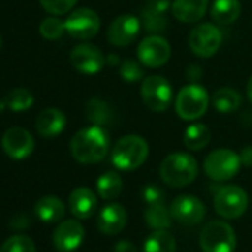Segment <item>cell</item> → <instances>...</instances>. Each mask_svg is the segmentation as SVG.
I'll list each match as a JSON object with an SVG mask.
<instances>
[{
    "mask_svg": "<svg viewBox=\"0 0 252 252\" xmlns=\"http://www.w3.org/2000/svg\"><path fill=\"white\" fill-rule=\"evenodd\" d=\"M126 221H128V215L125 208L119 203H108L98 214L96 225L101 233L113 236L125 228Z\"/></svg>",
    "mask_w": 252,
    "mask_h": 252,
    "instance_id": "17",
    "label": "cell"
},
{
    "mask_svg": "<svg viewBox=\"0 0 252 252\" xmlns=\"http://www.w3.org/2000/svg\"><path fill=\"white\" fill-rule=\"evenodd\" d=\"M39 32H40L42 37H45L46 40H58L63 37V34L65 32V23L61 21L60 18L51 17L40 23Z\"/></svg>",
    "mask_w": 252,
    "mask_h": 252,
    "instance_id": "31",
    "label": "cell"
},
{
    "mask_svg": "<svg viewBox=\"0 0 252 252\" xmlns=\"http://www.w3.org/2000/svg\"><path fill=\"white\" fill-rule=\"evenodd\" d=\"M141 196H143V200H144L147 205L163 203V200H165L163 190H162L159 186H155V184H147L146 187H143Z\"/></svg>",
    "mask_w": 252,
    "mask_h": 252,
    "instance_id": "35",
    "label": "cell"
},
{
    "mask_svg": "<svg viewBox=\"0 0 252 252\" xmlns=\"http://www.w3.org/2000/svg\"><path fill=\"white\" fill-rule=\"evenodd\" d=\"M240 156L230 149H218L211 152L205 162L203 169L212 181H227L231 180L240 169Z\"/></svg>",
    "mask_w": 252,
    "mask_h": 252,
    "instance_id": "7",
    "label": "cell"
},
{
    "mask_svg": "<svg viewBox=\"0 0 252 252\" xmlns=\"http://www.w3.org/2000/svg\"><path fill=\"white\" fill-rule=\"evenodd\" d=\"M2 147H3V152L11 159L23 160V159H27L33 153L34 140L27 129L20 128V126H14V128H9L5 132L2 138Z\"/></svg>",
    "mask_w": 252,
    "mask_h": 252,
    "instance_id": "15",
    "label": "cell"
},
{
    "mask_svg": "<svg viewBox=\"0 0 252 252\" xmlns=\"http://www.w3.org/2000/svg\"><path fill=\"white\" fill-rule=\"evenodd\" d=\"M105 61H107V64H110V65H116V64H117V61H120V60H119V57H117V55L110 54V55L105 58Z\"/></svg>",
    "mask_w": 252,
    "mask_h": 252,
    "instance_id": "40",
    "label": "cell"
},
{
    "mask_svg": "<svg viewBox=\"0 0 252 252\" xmlns=\"http://www.w3.org/2000/svg\"><path fill=\"white\" fill-rule=\"evenodd\" d=\"M248 194L239 186H224L214 197V208L218 215L225 220H236L248 209Z\"/></svg>",
    "mask_w": 252,
    "mask_h": 252,
    "instance_id": "8",
    "label": "cell"
},
{
    "mask_svg": "<svg viewBox=\"0 0 252 252\" xmlns=\"http://www.w3.org/2000/svg\"><path fill=\"white\" fill-rule=\"evenodd\" d=\"M141 32V21L134 15L117 17L107 30V40L117 48L129 46Z\"/></svg>",
    "mask_w": 252,
    "mask_h": 252,
    "instance_id": "14",
    "label": "cell"
},
{
    "mask_svg": "<svg viewBox=\"0 0 252 252\" xmlns=\"http://www.w3.org/2000/svg\"><path fill=\"white\" fill-rule=\"evenodd\" d=\"M184 146L191 152H199L205 149L211 141V131L203 123H193L184 132Z\"/></svg>",
    "mask_w": 252,
    "mask_h": 252,
    "instance_id": "24",
    "label": "cell"
},
{
    "mask_svg": "<svg viewBox=\"0 0 252 252\" xmlns=\"http://www.w3.org/2000/svg\"><path fill=\"white\" fill-rule=\"evenodd\" d=\"M96 206H98L96 196L88 187L74 189L68 197L70 212L79 220H86V218L92 217L96 211Z\"/></svg>",
    "mask_w": 252,
    "mask_h": 252,
    "instance_id": "18",
    "label": "cell"
},
{
    "mask_svg": "<svg viewBox=\"0 0 252 252\" xmlns=\"http://www.w3.org/2000/svg\"><path fill=\"white\" fill-rule=\"evenodd\" d=\"M221 45L222 33L211 23L197 24L189 33V48L199 58L214 57L220 51Z\"/></svg>",
    "mask_w": 252,
    "mask_h": 252,
    "instance_id": "6",
    "label": "cell"
},
{
    "mask_svg": "<svg viewBox=\"0 0 252 252\" xmlns=\"http://www.w3.org/2000/svg\"><path fill=\"white\" fill-rule=\"evenodd\" d=\"M143 252H177L175 237L166 230H155L146 239Z\"/></svg>",
    "mask_w": 252,
    "mask_h": 252,
    "instance_id": "26",
    "label": "cell"
},
{
    "mask_svg": "<svg viewBox=\"0 0 252 252\" xmlns=\"http://www.w3.org/2000/svg\"><path fill=\"white\" fill-rule=\"evenodd\" d=\"M0 252H36L34 242L26 234L11 236L0 246Z\"/></svg>",
    "mask_w": 252,
    "mask_h": 252,
    "instance_id": "30",
    "label": "cell"
},
{
    "mask_svg": "<svg viewBox=\"0 0 252 252\" xmlns=\"http://www.w3.org/2000/svg\"><path fill=\"white\" fill-rule=\"evenodd\" d=\"M242 6L239 0H214L211 5V18L218 26H230L240 15Z\"/></svg>",
    "mask_w": 252,
    "mask_h": 252,
    "instance_id": "21",
    "label": "cell"
},
{
    "mask_svg": "<svg viewBox=\"0 0 252 252\" xmlns=\"http://www.w3.org/2000/svg\"><path fill=\"white\" fill-rule=\"evenodd\" d=\"M212 105L220 113H233L242 105V95L231 88H220L212 95Z\"/></svg>",
    "mask_w": 252,
    "mask_h": 252,
    "instance_id": "25",
    "label": "cell"
},
{
    "mask_svg": "<svg viewBox=\"0 0 252 252\" xmlns=\"http://www.w3.org/2000/svg\"><path fill=\"white\" fill-rule=\"evenodd\" d=\"M71 65L82 74H96L105 65V57L101 49L91 43H82L73 48L70 54Z\"/></svg>",
    "mask_w": 252,
    "mask_h": 252,
    "instance_id": "12",
    "label": "cell"
},
{
    "mask_svg": "<svg viewBox=\"0 0 252 252\" xmlns=\"http://www.w3.org/2000/svg\"><path fill=\"white\" fill-rule=\"evenodd\" d=\"M169 211L172 218L184 225H196L206 215V206L203 202L191 194H181L175 197Z\"/></svg>",
    "mask_w": 252,
    "mask_h": 252,
    "instance_id": "13",
    "label": "cell"
},
{
    "mask_svg": "<svg viewBox=\"0 0 252 252\" xmlns=\"http://www.w3.org/2000/svg\"><path fill=\"white\" fill-rule=\"evenodd\" d=\"M65 23V32L73 37L79 40H89L95 37L101 27V20L98 14L89 8H79L73 11Z\"/></svg>",
    "mask_w": 252,
    "mask_h": 252,
    "instance_id": "10",
    "label": "cell"
},
{
    "mask_svg": "<svg viewBox=\"0 0 252 252\" xmlns=\"http://www.w3.org/2000/svg\"><path fill=\"white\" fill-rule=\"evenodd\" d=\"M209 105L208 91L197 82H191L180 89L175 98V113L180 119L191 122L200 119Z\"/></svg>",
    "mask_w": 252,
    "mask_h": 252,
    "instance_id": "4",
    "label": "cell"
},
{
    "mask_svg": "<svg viewBox=\"0 0 252 252\" xmlns=\"http://www.w3.org/2000/svg\"><path fill=\"white\" fill-rule=\"evenodd\" d=\"M202 76V68L197 64H191L187 68V79L191 82H197Z\"/></svg>",
    "mask_w": 252,
    "mask_h": 252,
    "instance_id": "38",
    "label": "cell"
},
{
    "mask_svg": "<svg viewBox=\"0 0 252 252\" xmlns=\"http://www.w3.org/2000/svg\"><path fill=\"white\" fill-rule=\"evenodd\" d=\"M199 172L197 162L189 153H171L168 155L159 168L160 178L165 184L174 189L186 187L191 184Z\"/></svg>",
    "mask_w": 252,
    "mask_h": 252,
    "instance_id": "2",
    "label": "cell"
},
{
    "mask_svg": "<svg viewBox=\"0 0 252 252\" xmlns=\"http://www.w3.org/2000/svg\"><path fill=\"white\" fill-rule=\"evenodd\" d=\"M110 150V135L104 126H88L74 134L70 141V152L74 160L83 165L101 162Z\"/></svg>",
    "mask_w": 252,
    "mask_h": 252,
    "instance_id": "1",
    "label": "cell"
},
{
    "mask_svg": "<svg viewBox=\"0 0 252 252\" xmlns=\"http://www.w3.org/2000/svg\"><path fill=\"white\" fill-rule=\"evenodd\" d=\"M239 156H240L242 165H245V166H252V146L245 147V149L240 152Z\"/></svg>",
    "mask_w": 252,
    "mask_h": 252,
    "instance_id": "39",
    "label": "cell"
},
{
    "mask_svg": "<svg viewBox=\"0 0 252 252\" xmlns=\"http://www.w3.org/2000/svg\"><path fill=\"white\" fill-rule=\"evenodd\" d=\"M85 237L83 225L76 220L63 221L54 231V245L60 252H71L77 249Z\"/></svg>",
    "mask_w": 252,
    "mask_h": 252,
    "instance_id": "16",
    "label": "cell"
},
{
    "mask_svg": "<svg viewBox=\"0 0 252 252\" xmlns=\"http://www.w3.org/2000/svg\"><path fill=\"white\" fill-rule=\"evenodd\" d=\"M6 104L15 113L27 111L34 104V98H33V94L29 89H26V88H15V89H12L9 92L8 98H6Z\"/></svg>",
    "mask_w": 252,
    "mask_h": 252,
    "instance_id": "29",
    "label": "cell"
},
{
    "mask_svg": "<svg viewBox=\"0 0 252 252\" xmlns=\"http://www.w3.org/2000/svg\"><path fill=\"white\" fill-rule=\"evenodd\" d=\"M149 144L140 135L122 137L111 150V163L120 171H135L149 158Z\"/></svg>",
    "mask_w": 252,
    "mask_h": 252,
    "instance_id": "3",
    "label": "cell"
},
{
    "mask_svg": "<svg viewBox=\"0 0 252 252\" xmlns=\"http://www.w3.org/2000/svg\"><path fill=\"white\" fill-rule=\"evenodd\" d=\"M114 252H138L135 245L131 243L129 240H120L114 246Z\"/></svg>",
    "mask_w": 252,
    "mask_h": 252,
    "instance_id": "37",
    "label": "cell"
},
{
    "mask_svg": "<svg viewBox=\"0 0 252 252\" xmlns=\"http://www.w3.org/2000/svg\"><path fill=\"white\" fill-rule=\"evenodd\" d=\"M65 123H67L65 114L58 108L49 107L40 111V114L37 116L36 129L42 137L52 138V137H58L64 131Z\"/></svg>",
    "mask_w": 252,
    "mask_h": 252,
    "instance_id": "19",
    "label": "cell"
},
{
    "mask_svg": "<svg viewBox=\"0 0 252 252\" xmlns=\"http://www.w3.org/2000/svg\"><path fill=\"white\" fill-rule=\"evenodd\" d=\"M137 55L143 65L149 68H158L169 61L171 45L165 37L159 34H150L140 42Z\"/></svg>",
    "mask_w": 252,
    "mask_h": 252,
    "instance_id": "11",
    "label": "cell"
},
{
    "mask_svg": "<svg viewBox=\"0 0 252 252\" xmlns=\"http://www.w3.org/2000/svg\"><path fill=\"white\" fill-rule=\"evenodd\" d=\"M85 116L86 119L96 126H107L114 120L113 108L99 98H91L85 105Z\"/></svg>",
    "mask_w": 252,
    "mask_h": 252,
    "instance_id": "23",
    "label": "cell"
},
{
    "mask_svg": "<svg viewBox=\"0 0 252 252\" xmlns=\"http://www.w3.org/2000/svg\"><path fill=\"white\" fill-rule=\"evenodd\" d=\"M209 0H174L171 5L172 15L186 24L197 23L206 14Z\"/></svg>",
    "mask_w": 252,
    "mask_h": 252,
    "instance_id": "20",
    "label": "cell"
},
{
    "mask_svg": "<svg viewBox=\"0 0 252 252\" xmlns=\"http://www.w3.org/2000/svg\"><path fill=\"white\" fill-rule=\"evenodd\" d=\"M0 48H2V36H0Z\"/></svg>",
    "mask_w": 252,
    "mask_h": 252,
    "instance_id": "42",
    "label": "cell"
},
{
    "mask_svg": "<svg viewBox=\"0 0 252 252\" xmlns=\"http://www.w3.org/2000/svg\"><path fill=\"white\" fill-rule=\"evenodd\" d=\"M171 211L163 203L149 205L144 212V220L147 225L153 230H166L171 227Z\"/></svg>",
    "mask_w": 252,
    "mask_h": 252,
    "instance_id": "28",
    "label": "cell"
},
{
    "mask_svg": "<svg viewBox=\"0 0 252 252\" xmlns=\"http://www.w3.org/2000/svg\"><path fill=\"white\" fill-rule=\"evenodd\" d=\"M122 189H123V183H122V178L117 172L114 171H108V172H104L98 181H96V190H98V194L105 199V200H111V199H116L120 193H122Z\"/></svg>",
    "mask_w": 252,
    "mask_h": 252,
    "instance_id": "27",
    "label": "cell"
},
{
    "mask_svg": "<svg viewBox=\"0 0 252 252\" xmlns=\"http://www.w3.org/2000/svg\"><path fill=\"white\" fill-rule=\"evenodd\" d=\"M34 212L43 222H57L65 214V206L57 196H43L37 200Z\"/></svg>",
    "mask_w": 252,
    "mask_h": 252,
    "instance_id": "22",
    "label": "cell"
},
{
    "mask_svg": "<svg viewBox=\"0 0 252 252\" xmlns=\"http://www.w3.org/2000/svg\"><path fill=\"white\" fill-rule=\"evenodd\" d=\"M141 99L152 111H165L172 101L171 83L162 76H149L143 80L140 88Z\"/></svg>",
    "mask_w": 252,
    "mask_h": 252,
    "instance_id": "9",
    "label": "cell"
},
{
    "mask_svg": "<svg viewBox=\"0 0 252 252\" xmlns=\"http://www.w3.org/2000/svg\"><path fill=\"white\" fill-rule=\"evenodd\" d=\"M199 245L203 252H234L236 233L225 221H209L200 231Z\"/></svg>",
    "mask_w": 252,
    "mask_h": 252,
    "instance_id": "5",
    "label": "cell"
},
{
    "mask_svg": "<svg viewBox=\"0 0 252 252\" xmlns=\"http://www.w3.org/2000/svg\"><path fill=\"white\" fill-rule=\"evenodd\" d=\"M143 26L149 33H162L168 29V18L165 14H156L143 9Z\"/></svg>",
    "mask_w": 252,
    "mask_h": 252,
    "instance_id": "32",
    "label": "cell"
},
{
    "mask_svg": "<svg viewBox=\"0 0 252 252\" xmlns=\"http://www.w3.org/2000/svg\"><path fill=\"white\" fill-rule=\"evenodd\" d=\"M120 76L123 77V80L134 83L144 77V71H143V67L140 65V63H137L134 60H125L120 64Z\"/></svg>",
    "mask_w": 252,
    "mask_h": 252,
    "instance_id": "33",
    "label": "cell"
},
{
    "mask_svg": "<svg viewBox=\"0 0 252 252\" xmlns=\"http://www.w3.org/2000/svg\"><path fill=\"white\" fill-rule=\"evenodd\" d=\"M39 2L46 12L54 15H64L74 8L77 0H39Z\"/></svg>",
    "mask_w": 252,
    "mask_h": 252,
    "instance_id": "34",
    "label": "cell"
},
{
    "mask_svg": "<svg viewBox=\"0 0 252 252\" xmlns=\"http://www.w3.org/2000/svg\"><path fill=\"white\" fill-rule=\"evenodd\" d=\"M169 6H171L169 0H147V3L144 6V11L156 12V14H166Z\"/></svg>",
    "mask_w": 252,
    "mask_h": 252,
    "instance_id": "36",
    "label": "cell"
},
{
    "mask_svg": "<svg viewBox=\"0 0 252 252\" xmlns=\"http://www.w3.org/2000/svg\"><path fill=\"white\" fill-rule=\"evenodd\" d=\"M246 95H248V99L252 102V76L249 77L248 85H246Z\"/></svg>",
    "mask_w": 252,
    "mask_h": 252,
    "instance_id": "41",
    "label": "cell"
}]
</instances>
